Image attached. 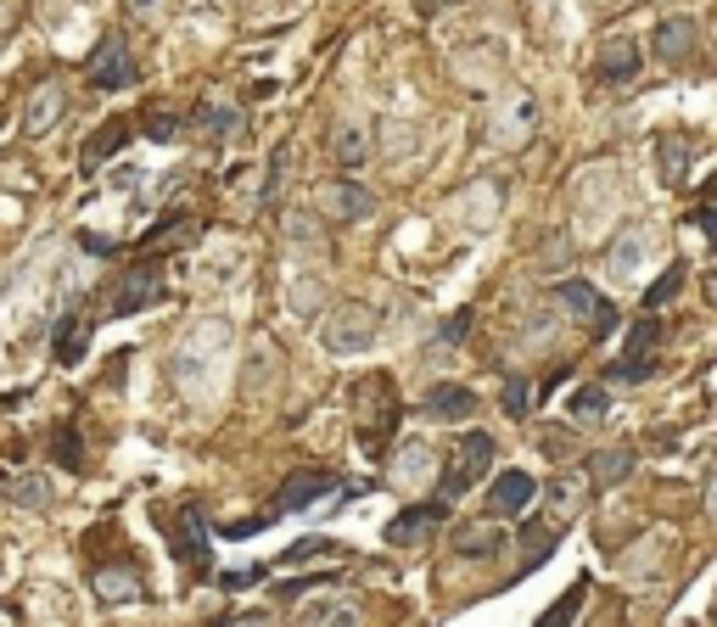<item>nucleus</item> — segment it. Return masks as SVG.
Segmentation results:
<instances>
[{
    "instance_id": "obj_30",
    "label": "nucleus",
    "mask_w": 717,
    "mask_h": 627,
    "mask_svg": "<svg viewBox=\"0 0 717 627\" xmlns=\"http://www.w3.org/2000/svg\"><path fill=\"white\" fill-rule=\"evenodd\" d=\"M499 404H505V415H510V420H516V415H528V404H533V387H528L521 375H510V381H505V393H499Z\"/></svg>"
},
{
    "instance_id": "obj_28",
    "label": "nucleus",
    "mask_w": 717,
    "mask_h": 627,
    "mask_svg": "<svg viewBox=\"0 0 717 627\" xmlns=\"http://www.w3.org/2000/svg\"><path fill=\"white\" fill-rule=\"evenodd\" d=\"M679 292H684V269L673 264V269H667V275H661L656 286H645V309H661V303H673Z\"/></svg>"
},
{
    "instance_id": "obj_24",
    "label": "nucleus",
    "mask_w": 717,
    "mask_h": 627,
    "mask_svg": "<svg viewBox=\"0 0 717 627\" xmlns=\"http://www.w3.org/2000/svg\"><path fill=\"white\" fill-rule=\"evenodd\" d=\"M571 415H578L583 426L605 420V415H611V393H605V387H578V393H571Z\"/></svg>"
},
{
    "instance_id": "obj_35",
    "label": "nucleus",
    "mask_w": 717,
    "mask_h": 627,
    "mask_svg": "<svg viewBox=\"0 0 717 627\" xmlns=\"http://www.w3.org/2000/svg\"><path fill=\"white\" fill-rule=\"evenodd\" d=\"M544 555H550V533H544V526H533V533H528V560H521V571H533Z\"/></svg>"
},
{
    "instance_id": "obj_6",
    "label": "nucleus",
    "mask_w": 717,
    "mask_h": 627,
    "mask_svg": "<svg viewBox=\"0 0 717 627\" xmlns=\"http://www.w3.org/2000/svg\"><path fill=\"white\" fill-rule=\"evenodd\" d=\"M533 499H539L533 471H499L494 488H488V515H494V521H516V515L533 510Z\"/></svg>"
},
{
    "instance_id": "obj_29",
    "label": "nucleus",
    "mask_w": 717,
    "mask_h": 627,
    "mask_svg": "<svg viewBox=\"0 0 717 627\" xmlns=\"http://www.w3.org/2000/svg\"><path fill=\"white\" fill-rule=\"evenodd\" d=\"M583 600H589V583H578L566 600H555L550 611H544V627H560V622H578V611H583Z\"/></svg>"
},
{
    "instance_id": "obj_45",
    "label": "nucleus",
    "mask_w": 717,
    "mask_h": 627,
    "mask_svg": "<svg viewBox=\"0 0 717 627\" xmlns=\"http://www.w3.org/2000/svg\"><path fill=\"white\" fill-rule=\"evenodd\" d=\"M7 28H12V12H7V7H0V34H7Z\"/></svg>"
},
{
    "instance_id": "obj_27",
    "label": "nucleus",
    "mask_w": 717,
    "mask_h": 627,
    "mask_svg": "<svg viewBox=\"0 0 717 627\" xmlns=\"http://www.w3.org/2000/svg\"><path fill=\"white\" fill-rule=\"evenodd\" d=\"M331 555H337V544H331V538H298L292 549H286V571L309 566V560H331Z\"/></svg>"
},
{
    "instance_id": "obj_5",
    "label": "nucleus",
    "mask_w": 717,
    "mask_h": 627,
    "mask_svg": "<svg viewBox=\"0 0 717 627\" xmlns=\"http://www.w3.org/2000/svg\"><path fill=\"white\" fill-rule=\"evenodd\" d=\"M68 113V84L62 79H45L34 84V95H23V135L39 140V135H51Z\"/></svg>"
},
{
    "instance_id": "obj_43",
    "label": "nucleus",
    "mask_w": 717,
    "mask_h": 627,
    "mask_svg": "<svg viewBox=\"0 0 717 627\" xmlns=\"http://www.w3.org/2000/svg\"><path fill=\"white\" fill-rule=\"evenodd\" d=\"M420 7H426V12H443V7H454V0H420Z\"/></svg>"
},
{
    "instance_id": "obj_2",
    "label": "nucleus",
    "mask_w": 717,
    "mask_h": 627,
    "mask_svg": "<svg viewBox=\"0 0 717 627\" xmlns=\"http://www.w3.org/2000/svg\"><path fill=\"white\" fill-rule=\"evenodd\" d=\"M375 330H381V320H375V309L370 303H337L325 314V348L331 353H365L370 342H375Z\"/></svg>"
},
{
    "instance_id": "obj_48",
    "label": "nucleus",
    "mask_w": 717,
    "mask_h": 627,
    "mask_svg": "<svg viewBox=\"0 0 717 627\" xmlns=\"http://www.w3.org/2000/svg\"><path fill=\"white\" fill-rule=\"evenodd\" d=\"M712 622H717V605H712Z\"/></svg>"
},
{
    "instance_id": "obj_16",
    "label": "nucleus",
    "mask_w": 717,
    "mask_h": 627,
    "mask_svg": "<svg viewBox=\"0 0 717 627\" xmlns=\"http://www.w3.org/2000/svg\"><path fill=\"white\" fill-rule=\"evenodd\" d=\"M57 364H79L84 359V348H90V320L73 309V314H62V325H57Z\"/></svg>"
},
{
    "instance_id": "obj_25",
    "label": "nucleus",
    "mask_w": 717,
    "mask_h": 627,
    "mask_svg": "<svg viewBox=\"0 0 717 627\" xmlns=\"http://www.w3.org/2000/svg\"><path fill=\"white\" fill-rule=\"evenodd\" d=\"M331 158H337L343 169H359V163L370 158L365 135H359V129H337V135H331Z\"/></svg>"
},
{
    "instance_id": "obj_1",
    "label": "nucleus",
    "mask_w": 717,
    "mask_h": 627,
    "mask_svg": "<svg viewBox=\"0 0 717 627\" xmlns=\"http://www.w3.org/2000/svg\"><path fill=\"white\" fill-rule=\"evenodd\" d=\"M494 454H499V443L488 438V431H471V438H460L454 449H449V471H443V494L449 499H460V494H471L476 481H483L488 471H494Z\"/></svg>"
},
{
    "instance_id": "obj_12",
    "label": "nucleus",
    "mask_w": 717,
    "mask_h": 627,
    "mask_svg": "<svg viewBox=\"0 0 717 627\" xmlns=\"http://www.w3.org/2000/svg\"><path fill=\"white\" fill-rule=\"evenodd\" d=\"M650 51H656L667 68H679V62L695 51V23H690V18H667V23L656 28V39H650Z\"/></svg>"
},
{
    "instance_id": "obj_3",
    "label": "nucleus",
    "mask_w": 717,
    "mask_h": 627,
    "mask_svg": "<svg viewBox=\"0 0 717 627\" xmlns=\"http://www.w3.org/2000/svg\"><path fill=\"white\" fill-rule=\"evenodd\" d=\"M158 303H163V269H158V264L124 269L118 286H113V298H107L113 320H129V314H140V309H158Z\"/></svg>"
},
{
    "instance_id": "obj_31",
    "label": "nucleus",
    "mask_w": 717,
    "mask_h": 627,
    "mask_svg": "<svg viewBox=\"0 0 717 627\" xmlns=\"http://www.w3.org/2000/svg\"><path fill=\"white\" fill-rule=\"evenodd\" d=\"M140 124H147V135H152V140H174V135H180V118H174V113H163V107H147V118H140Z\"/></svg>"
},
{
    "instance_id": "obj_21",
    "label": "nucleus",
    "mask_w": 717,
    "mask_h": 627,
    "mask_svg": "<svg viewBox=\"0 0 717 627\" xmlns=\"http://www.w3.org/2000/svg\"><path fill=\"white\" fill-rule=\"evenodd\" d=\"M634 465H639V454H634V449H611V454H594L589 476H594V481H605V488H611V481H623V476H628Z\"/></svg>"
},
{
    "instance_id": "obj_20",
    "label": "nucleus",
    "mask_w": 717,
    "mask_h": 627,
    "mask_svg": "<svg viewBox=\"0 0 717 627\" xmlns=\"http://www.w3.org/2000/svg\"><path fill=\"white\" fill-rule=\"evenodd\" d=\"M197 124H203L213 140H242V113L224 107V102H203V107H197Z\"/></svg>"
},
{
    "instance_id": "obj_37",
    "label": "nucleus",
    "mask_w": 717,
    "mask_h": 627,
    "mask_svg": "<svg viewBox=\"0 0 717 627\" xmlns=\"http://www.w3.org/2000/svg\"><path fill=\"white\" fill-rule=\"evenodd\" d=\"M258 577H264V571H258V566H247V571H224L219 583H224L230 594H242V589H253V583H258Z\"/></svg>"
},
{
    "instance_id": "obj_39",
    "label": "nucleus",
    "mask_w": 717,
    "mask_h": 627,
    "mask_svg": "<svg viewBox=\"0 0 717 627\" xmlns=\"http://www.w3.org/2000/svg\"><path fill=\"white\" fill-rule=\"evenodd\" d=\"M690 224H695V230H706V235L717 241V208H695V213H690Z\"/></svg>"
},
{
    "instance_id": "obj_4",
    "label": "nucleus",
    "mask_w": 717,
    "mask_h": 627,
    "mask_svg": "<svg viewBox=\"0 0 717 627\" xmlns=\"http://www.w3.org/2000/svg\"><path fill=\"white\" fill-rule=\"evenodd\" d=\"M135 79H140V68H135V57H129L124 34H107V39L90 51V84H95V90H129Z\"/></svg>"
},
{
    "instance_id": "obj_22",
    "label": "nucleus",
    "mask_w": 717,
    "mask_h": 627,
    "mask_svg": "<svg viewBox=\"0 0 717 627\" xmlns=\"http://www.w3.org/2000/svg\"><path fill=\"white\" fill-rule=\"evenodd\" d=\"M454 549L471 555V560H488V555L499 549V533H494V526H460V533H454Z\"/></svg>"
},
{
    "instance_id": "obj_14",
    "label": "nucleus",
    "mask_w": 717,
    "mask_h": 627,
    "mask_svg": "<svg viewBox=\"0 0 717 627\" xmlns=\"http://www.w3.org/2000/svg\"><path fill=\"white\" fill-rule=\"evenodd\" d=\"M589 488H594V476H589V471H560V476H555V488H550V510H555L560 521H571V515L583 510Z\"/></svg>"
},
{
    "instance_id": "obj_18",
    "label": "nucleus",
    "mask_w": 717,
    "mask_h": 627,
    "mask_svg": "<svg viewBox=\"0 0 717 627\" xmlns=\"http://www.w3.org/2000/svg\"><path fill=\"white\" fill-rule=\"evenodd\" d=\"M7 499L23 504V510H51V476H39V471H23L7 481Z\"/></svg>"
},
{
    "instance_id": "obj_8",
    "label": "nucleus",
    "mask_w": 717,
    "mask_h": 627,
    "mask_svg": "<svg viewBox=\"0 0 717 627\" xmlns=\"http://www.w3.org/2000/svg\"><path fill=\"white\" fill-rule=\"evenodd\" d=\"M560 303H566L571 314H578V320H589L600 336H605V330H616V309L594 292L589 280H566V286H560Z\"/></svg>"
},
{
    "instance_id": "obj_36",
    "label": "nucleus",
    "mask_w": 717,
    "mask_h": 627,
    "mask_svg": "<svg viewBox=\"0 0 717 627\" xmlns=\"http://www.w3.org/2000/svg\"><path fill=\"white\" fill-rule=\"evenodd\" d=\"M286 230H292V235L303 241V247H320V230H314V219H309V213H292V219H286Z\"/></svg>"
},
{
    "instance_id": "obj_23",
    "label": "nucleus",
    "mask_w": 717,
    "mask_h": 627,
    "mask_svg": "<svg viewBox=\"0 0 717 627\" xmlns=\"http://www.w3.org/2000/svg\"><path fill=\"white\" fill-rule=\"evenodd\" d=\"M51 460L68 465L73 476L84 471V443H79V431H73V426H57V431H51Z\"/></svg>"
},
{
    "instance_id": "obj_42",
    "label": "nucleus",
    "mask_w": 717,
    "mask_h": 627,
    "mask_svg": "<svg viewBox=\"0 0 717 627\" xmlns=\"http://www.w3.org/2000/svg\"><path fill=\"white\" fill-rule=\"evenodd\" d=\"M706 510L717 515V471H712V481H706Z\"/></svg>"
},
{
    "instance_id": "obj_46",
    "label": "nucleus",
    "mask_w": 717,
    "mask_h": 627,
    "mask_svg": "<svg viewBox=\"0 0 717 627\" xmlns=\"http://www.w3.org/2000/svg\"><path fill=\"white\" fill-rule=\"evenodd\" d=\"M230 7H253V0H230Z\"/></svg>"
},
{
    "instance_id": "obj_33",
    "label": "nucleus",
    "mask_w": 717,
    "mask_h": 627,
    "mask_svg": "<svg viewBox=\"0 0 717 627\" xmlns=\"http://www.w3.org/2000/svg\"><path fill=\"white\" fill-rule=\"evenodd\" d=\"M656 336H661V320H650V309H645V320L628 330V353H645V348L656 342Z\"/></svg>"
},
{
    "instance_id": "obj_10",
    "label": "nucleus",
    "mask_w": 717,
    "mask_h": 627,
    "mask_svg": "<svg viewBox=\"0 0 717 627\" xmlns=\"http://www.w3.org/2000/svg\"><path fill=\"white\" fill-rule=\"evenodd\" d=\"M370 208H375V197H370V190H365L359 179H331V185H325V213L337 219V224L365 219Z\"/></svg>"
},
{
    "instance_id": "obj_41",
    "label": "nucleus",
    "mask_w": 717,
    "mask_h": 627,
    "mask_svg": "<svg viewBox=\"0 0 717 627\" xmlns=\"http://www.w3.org/2000/svg\"><path fill=\"white\" fill-rule=\"evenodd\" d=\"M129 12H135L140 23H152V18L163 12V0H129Z\"/></svg>"
},
{
    "instance_id": "obj_32",
    "label": "nucleus",
    "mask_w": 717,
    "mask_h": 627,
    "mask_svg": "<svg viewBox=\"0 0 717 627\" xmlns=\"http://www.w3.org/2000/svg\"><path fill=\"white\" fill-rule=\"evenodd\" d=\"M605 375H611V381H645V375H650V364H645V353H623V359H616Z\"/></svg>"
},
{
    "instance_id": "obj_19",
    "label": "nucleus",
    "mask_w": 717,
    "mask_h": 627,
    "mask_svg": "<svg viewBox=\"0 0 717 627\" xmlns=\"http://www.w3.org/2000/svg\"><path fill=\"white\" fill-rule=\"evenodd\" d=\"M690 152H695V140H684V135H661V185H684Z\"/></svg>"
},
{
    "instance_id": "obj_17",
    "label": "nucleus",
    "mask_w": 717,
    "mask_h": 627,
    "mask_svg": "<svg viewBox=\"0 0 717 627\" xmlns=\"http://www.w3.org/2000/svg\"><path fill=\"white\" fill-rule=\"evenodd\" d=\"M95 594L124 605V600H140V571L135 566H102L95 571Z\"/></svg>"
},
{
    "instance_id": "obj_40",
    "label": "nucleus",
    "mask_w": 717,
    "mask_h": 627,
    "mask_svg": "<svg viewBox=\"0 0 717 627\" xmlns=\"http://www.w3.org/2000/svg\"><path fill=\"white\" fill-rule=\"evenodd\" d=\"M544 449H550V460H566V454H571V438H560V431H544Z\"/></svg>"
},
{
    "instance_id": "obj_15",
    "label": "nucleus",
    "mask_w": 717,
    "mask_h": 627,
    "mask_svg": "<svg viewBox=\"0 0 717 627\" xmlns=\"http://www.w3.org/2000/svg\"><path fill=\"white\" fill-rule=\"evenodd\" d=\"M634 73H639V45L634 39H611L600 51V79L605 84H628Z\"/></svg>"
},
{
    "instance_id": "obj_13",
    "label": "nucleus",
    "mask_w": 717,
    "mask_h": 627,
    "mask_svg": "<svg viewBox=\"0 0 717 627\" xmlns=\"http://www.w3.org/2000/svg\"><path fill=\"white\" fill-rule=\"evenodd\" d=\"M129 135H135V124L118 113V118H107L102 129L90 135V147H84V169H102L107 158H118L124 147H129Z\"/></svg>"
},
{
    "instance_id": "obj_38",
    "label": "nucleus",
    "mask_w": 717,
    "mask_h": 627,
    "mask_svg": "<svg viewBox=\"0 0 717 627\" xmlns=\"http://www.w3.org/2000/svg\"><path fill=\"white\" fill-rule=\"evenodd\" d=\"M258 526H269V515H247V521H224L219 533L224 538H247V533H258Z\"/></svg>"
},
{
    "instance_id": "obj_7",
    "label": "nucleus",
    "mask_w": 717,
    "mask_h": 627,
    "mask_svg": "<svg viewBox=\"0 0 717 627\" xmlns=\"http://www.w3.org/2000/svg\"><path fill=\"white\" fill-rule=\"evenodd\" d=\"M325 494H343V481L331 476V471H292V476L280 481V494H275V515L309 510V504H320Z\"/></svg>"
},
{
    "instance_id": "obj_11",
    "label": "nucleus",
    "mask_w": 717,
    "mask_h": 627,
    "mask_svg": "<svg viewBox=\"0 0 717 627\" xmlns=\"http://www.w3.org/2000/svg\"><path fill=\"white\" fill-rule=\"evenodd\" d=\"M449 515V504H409L404 515H393L388 521V544H398V549H409L420 533H432V526Z\"/></svg>"
},
{
    "instance_id": "obj_34",
    "label": "nucleus",
    "mask_w": 717,
    "mask_h": 627,
    "mask_svg": "<svg viewBox=\"0 0 717 627\" xmlns=\"http://www.w3.org/2000/svg\"><path fill=\"white\" fill-rule=\"evenodd\" d=\"M325 583H331V577H286L275 594H280V600H298V594H314V589H325Z\"/></svg>"
},
{
    "instance_id": "obj_26",
    "label": "nucleus",
    "mask_w": 717,
    "mask_h": 627,
    "mask_svg": "<svg viewBox=\"0 0 717 627\" xmlns=\"http://www.w3.org/2000/svg\"><path fill=\"white\" fill-rule=\"evenodd\" d=\"M303 622H314V627H331V622L354 627L359 611H354V605H337V600H320V605H303Z\"/></svg>"
},
{
    "instance_id": "obj_44",
    "label": "nucleus",
    "mask_w": 717,
    "mask_h": 627,
    "mask_svg": "<svg viewBox=\"0 0 717 627\" xmlns=\"http://www.w3.org/2000/svg\"><path fill=\"white\" fill-rule=\"evenodd\" d=\"M706 298H712V303H717V269H712V275H706Z\"/></svg>"
},
{
    "instance_id": "obj_47",
    "label": "nucleus",
    "mask_w": 717,
    "mask_h": 627,
    "mask_svg": "<svg viewBox=\"0 0 717 627\" xmlns=\"http://www.w3.org/2000/svg\"><path fill=\"white\" fill-rule=\"evenodd\" d=\"M0 124H7V107H0Z\"/></svg>"
},
{
    "instance_id": "obj_9",
    "label": "nucleus",
    "mask_w": 717,
    "mask_h": 627,
    "mask_svg": "<svg viewBox=\"0 0 717 627\" xmlns=\"http://www.w3.org/2000/svg\"><path fill=\"white\" fill-rule=\"evenodd\" d=\"M471 409H476V398H471V387H460V381H438V387H426V398H420V415L443 420V426L465 420Z\"/></svg>"
}]
</instances>
